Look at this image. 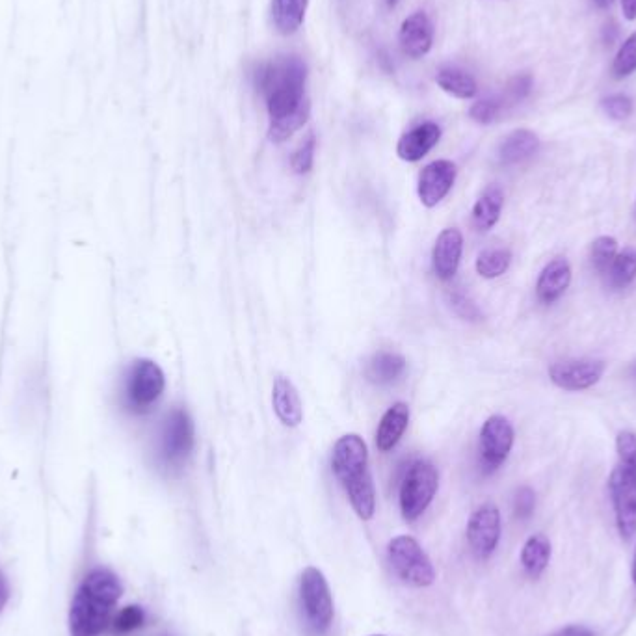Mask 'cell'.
I'll use <instances>...</instances> for the list:
<instances>
[{
  "label": "cell",
  "instance_id": "6da1fadb",
  "mask_svg": "<svg viewBox=\"0 0 636 636\" xmlns=\"http://www.w3.org/2000/svg\"><path fill=\"white\" fill-rule=\"evenodd\" d=\"M307 67L300 56H278L272 62L259 67L255 84L265 95L270 116V140L281 144L304 127L311 103L305 97Z\"/></svg>",
  "mask_w": 636,
  "mask_h": 636
},
{
  "label": "cell",
  "instance_id": "7a4b0ae2",
  "mask_svg": "<svg viewBox=\"0 0 636 636\" xmlns=\"http://www.w3.org/2000/svg\"><path fill=\"white\" fill-rule=\"evenodd\" d=\"M123 586L108 570H93L77 588L69 610L71 636H99L110 623Z\"/></svg>",
  "mask_w": 636,
  "mask_h": 636
},
{
  "label": "cell",
  "instance_id": "3957f363",
  "mask_svg": "<svg viewBox=\"0 0 636 636\" xmlns=\"http://www.w3.org/2000/svg\"><path fill=\"white\" fill-rule=\"evenodd\" d=\"M332 469L354 512L369 521L376 512V491L369 471V449L359 434H346L333 447Z\"/></svg>",
  "mask_w": 636,
  "mask_h": 636
},
{
  "label": "cell",
  "instance_id": "277c9868",
  "mask_svg": "<svg viewBox=\"0 0 636 636\" xmlns=\"http://www.w3.org/2000/svg\"><path fill=\"white\" fill-rule=\"evenodd\" d=\"M164 372L151 359H136L123 382V406L131 413H147L162 397Z\"/></svg>",
  "mask_w": 636,
  "mask_h": 636
},
{
  "label": "cell",
  "instance_id": "5b68a950",
  "mask_svg": "<svg viewBox=\"0 0 636 636\" xmlns=\"http://www.w3.org/2000/svg\"><path fill=\"white\" fill-rule=\"evenodd\" d=\"M439 488V473L434 464L417 460L411 464L400 486V512L406 521L423 516Z\"/></svg>",
  "mask_w": 636,
  "mask_h": 636
},
{
  "label": "cell",
  "instance_id": "8992f818",
  "mask_svg": "<svg viewBox=\"0 0 636 636\" xmlns=\"http://www.w3.org/2000/svg\"><path fill=\"white\" fill-rule=\"evenodd\" d=\"M389 562L406 584L424 588L436 581V570L423 547L411 536H397L389 544Z\"/></svg>",
  "mask_w": 636,
  "mask_h": 636
},
{
  "label": "cell",
  "instance_id": "52a82bcc",
  "mask_svg": "<svg viewBox=\"0 0 636 636\" xmlns=\"http://www.w3.org/2000/svg\"><path fill=\"white\" fill-rule=\"evenodd\" d=\"M300 599L311 629L322 635L333 622V597L324 573L317 568H305L300 579Z\"/></svg>",
  "mask_w": 636,
  "mask_h": 636
},
{
  "label": "cell",
  "instance_id": "ba28073f",
  "mask_svg": "<svg viewBox=\"0 0 636 636\" xmlns=\"http://www.w3.org/2000/svg\"><path fill=\"white\" fill-rule=\"evenodd\" d=\"M194 447V424L188 413L179 408L166 417L160 432V458L166 464H181Z\"/></svg>",
  "mask_w": 636,
  "mask_h": 636
},
{
  "label": "cell",
  "instance_id": "9c48e42d",
  "mask_svg": "<svg viewBox=\"0 0 636 636\" xmlns=\"http://www.w3.org/2000/svg\"><path fill=\"white\" fill-rule=\"evenodd\" d=\"M609 488L616 525L622 538L629 540L636 534V478L618 465L610 475Z\"/></svg>",
  "mask_w": 636,
  "mask_h": 636
},
{
  "label": "cell",
  "instance_id": "30bf717a",
  "mask_svg": "<svg viewBox=\"0 0 636 636\" xmlns=\"http://www.w3.org/2000/svg\"><path fill=\"white\" fill-rule=\"evenodd\" d=\"M514 439V426L506 417L491 415L490 419H486L480 430V456L488 471H493L506 462L514 447Z\"/></svg>",
  "mask_w": 636,
  "mask_h": 636
},
{
  "label": "cell",
  "instance_id": "8fae6325",
  "mask_svg": "<svg viewBox=\"0 0 636 636\" xmlns=\"http://www.w3.org/2000/svg\"><path fill=\"white\" fill-rule=\"evenodd\" d=\"M501 540V512L495 504H482L467 523V542L475 557L486 560Z\"/></svg>",
  "mask_w": 636,
  "mask_h": 636
},
{
  "label": "cell",
  "instance_id": "7c38bea8",
  "mask_svg": "<svg viewBox=\"0 0 636 636\" xmlns=\"http://www.w3.org/2000/svg\"><path fill=\"white\" fill-rule=\"evenodd\" d=\"M605 363L599 359H571L549 367L551 382L564 391L590 389L603 378Z\"/></svg>",
  "mask_w": 636,
  "mask_h": 636
},
{
  "label": "cell",
  "instance_id": "4fadbf2b",
  "mask_svg": "<svg viewBox=\"0 0 636 636\" xmlns=\"http://www.w3.org/2000/svg\"><path fill=\"white\" fill-rule=\"evenodd\" d=\"M458 168L452 160H434L428 166H424L419 173L417 194L426 209L438 207L443 199L449 196L452 186L456 183Z\"/></svg>",
  "mask_w": 636,
  "mask_h": 636
},
{
  "label": "cell",
  "instance_id": "5bb4252c",
  "mask_svg": "<svg viewBox=\"0 0 636 636\" xmlns=\"http://www.w3.org/2000/svg\"><path fill=\"white\" fill-rule=\"evenodd\" d=\"M464 252V237L456 227L443 229L432 250V268L436 276L443 281L452 279L458 272Z\"/></svg>",
  "mask_w": 636,
  "mask_h": 636
},
{
  "label": "cell",
  "instance_id": "9a60e30c",
  "mask_svg": "<svg viewBox=\"0 0 636 636\" xmlns=\"http://www.w3.org/2000/svg\"><path fill=\"white\" fill-rule=\"evenodd\" d=\"M398 41H400L402 53L413 60L423 58L424 54L430 53L434 43V25L430 17L424 12L411 14L400 27Z\"/></svg>",
  "mask_w": 636,
  "mask_h": 636
},
{
  "label": "cell",
  "instance_id": "2e32d148",
  "mask_svg": "<svg viewBox=\"0 0 636 636\" xmlns=\"http://www.w3.org/2000/svg\"><path fill=\"white\" fill-rule=\"evenodd\" d=\"M441 138V127L434 121H424L413 127L411 131L400 136L397 144V155L406 162H419L424 159Z\"/></svg>",
  "mask_w": 636,
  "mask_h": 636
},
{
  "label": "cell",
  "instance_id": "e0dca14e",
  "mask_svg": "<svg viewBox=\"0 0 636 636\" xmlns=\"http://www.w3.org/2000/svg\"><path fill=\"white\" fill-rule=\"evenodd\" d=\"M571 266L568 259L557 257L545 266L536 283V294L542 304H555L570 289Z\"/></svg>",
  "mask_w": 636,
  "mask_h": 636
},
{
  "label": "cell",
  "instance_id": "ac0fdd59",
  "mask_svg": "<svg viewBox=\"0 0 636 636\" xmlns=\"http://www.w3.org/2000/svg\"><path fill=\"white\" fill-rule=\"evenodd\" d=\"M272 406H274V411H276L281 424H285L289 428H296L304 421V408H302L298 389L285 376H278L274 382Z\"/></svg>",
  "mask_w": 636,
  "mask_h": 636
},
{
  "label": "cell",
  "instance_id": "d6986e66",
  "mask_svg": "<svg viewBox=\"0 0 636 636\" xmlns=\"http://www.w3.org/2000/svg\"><path fill=\"white\" fill-rule=\"evenodd\" d=\"M410 424V408L404 402L393 404L389 410L385 411L382 421L376 430V447L378 451H393L398 445V441L404 436L406 428Z\"/></svg>",
  "mask_w": 636,
  "mask_h": 636
},
{
  "label": "cell",
  "instance_id": "ffe728a7",
  "mask_svg": "<svg viewBox=\"0 0 636 636\" xmlns=\"http://www.w3.org/2000/svg\"><path fill=\"white\" fill-rule=\"evenodd\" d=\"M503 205V188L497 185L488 186L473 207V222L478 231H490L491 227L499 222Z\"/></svg>",
  "mask_w": 636,
  "mask_h": 636
},
{
  "label": "cell",
  "instance_id": "44dd1931",
  "mask_svg": "<svg viewBox=\"0 0 636 636\" xmlns=\"http://www.w3.org/2000/svg\"><path fill=\"white\" fill-rule=\"evenodd\" d=\"M309 0H272V21L279 34L291 36L304 25Z\"/></svg>",
  "mask_w": 636,
  "mask_h": 636
},
{
  "label": "cell",
  "instance_id": "7402d4cb",
  "mask_svg": "<svg viewBox=\"0 0 636 636\" xmlns=\"http://www.w3.org/2000/svg\"><path fill=\"white\" fill-rule=\"evenodd\" d=\"M538 147L540 140L536 134L527 129H519L504 138L503 144L499 147V159L503 164H517L530 159L538 151Z\"/></svg>",
  "mask_w": 636,
  "mask_h": 636
},
{
  "label": "cell",
  "instance_id": "603a6c76",
  "mask_svg": "<svg viewBox=\"0 0 636 636\" xmlns=\"http://www.w3.org/2000/svg\"><path fill=\"white\" fill-rule=\"evenodd\" d=\"M406 371V359L393 352H378L369 361L367 378L372 384L389 385L397 382L398 378Z\"/></svg>",
  "mask_w": 636,
  "mask_h": 636
},
{
  "label": "cell",
  "instance_id": "cb8c5ba5",
  "mask_svg": "<svg viewBox=\"0 0 636 636\" xmlns=\"http://www.w3.org/2000/svg\"><path fill=\"white\" fill-rule=\"evenodd\" d=\"M439 88L458 99H473L478 92L477 80L460 67H441L436 77Z\"/></svg>",
  "mask_w": 636,
  "mask_h": 636
},
{
  "label": "cell",
  "instance_id": "d4e9b609",
  "mask_svg": "<svg viewBox=\"0 0 636 636\" xmlns=\"http://www.w3.org/2000/svg\"><path fill=\"white\" fill-rule=\"evenodd\" d=\"M549 558H551V544L544 534L530 536L521 551V564H523V570L527 571V575L532 579L540 577L549 564Z\"/></svg>",
  "mask_w": 636,
  "mask_h": 636
},
{
  "label": "cell",
  "instance_id": "484cf974",
  "mask_svg": "<svg viewBox=\"0 0 636 636\" xmlns=\"http://www.w3.org/2000/svg\"><path fill=\"white\" fill-rule=\"evenodd\" d=\"M607 276L614 289L629 287L636 279V248H625L623 252H618Z\"/></svg>",
  "mask_w": 636,
  "mask_h": 636
},
{
  "label": "cell",
  "instance_id": "4316f807",
  "mask_svg": "<svg viewBox=\"0 0 636 636\" xmlns=\"http://www.w3.org/2000/svg\"><path fill=\"white\" fill-rule=\"evenodd\" d=\"M512 253L506 248H491L478 253L477 272L484 279L501 278L510 268Z\"/></svg>",
  "mask_w": 636,
  "mask_h": 636
},
{
  "label": "cell",
  "instance_id": "83f0119b",
  "mask_svg": "<svg viewBox=\"0 0 636 636\" xmlns=\"http://www.w3.org/2000/svg\"><path fill=\"white\" fill-rule=\"evenodd\" d=\"M590 255H592V265L597 272L607 276L610 266L618 255V240L614 237H599V239L594 240Z\"/></svg>",
  "mask_w": 636,
  "mask_h": 636
},
{
  "label": "cell",
  "instance_id": "f1b7e54d",
  "mask_svg": "<svg viewBox=\"0 0 636 636\" xmlns=\"http://www.w3.org/2000/svg\"><path fill=\"white\" fill-rule=\"evenodd\" d=\"M636 71V32L623 41L620 51L614 58L612 73L616 79H625Z\"/></svg>",
  "mask_w": 636,
  "mask_h": 636
},
{
  "label": "cell",
  "instance_id": "f546056e",
  "mask_svg": "<svg viewBox=\"0 0 636 636\" xmlns=\"http://www.w3.org/2000/svg\"><path fill=\"white\" fill-rule=\"evenodd\" d=\"M616 451L622 460V465L636 478V434L623 430L616 438Z\"/></svg>",
  "mask_w": 636,
  "mask_h": 636
},
{
  "label": "cell",
  "instance_id": "4dcf8cb0",
  "mask_svg": "<svg viewBox=\"0 0 636 636\" xmlns=\"http://www.w3.org/2000/svg\"><path fill=\"white\" fill-rule=\"evenodd\" d=\"M315 149H317V140L315 134H309L302 146L294 151L291 157L292 170L300 175L311 172L313 162H315Z\"/></svg>",
  "mask_w": 636,
  "mask_h": 636
},
{
  "label": "cell",
  "instance_id": "1f68e13d",
  "mask_svg": "<svg viewBox=\"0 0 636 636\" xmlns=\"http://www.w3.org/2000/svg\"><path fill=\"white\" fill-rule=\"evenodd\" d=\"M601 106L605 110V114L612 120H627L633 114V101L631 97L623 95V93H614L601 101Z\"/></svg>",
  "mask_w": 636,
  "mask_h": 636
},
{
  "label": "cell",
  "instance_id": "d6a6232c",
  "mask_svg": "<svg viewBox=\"0 0 636 636\" xmlns=\"http://www.w3.org/2000/svg\"><path fill=\"white\" fill-rule=\"evenodd\" d=\"M501 110H503V103L499 99H480L475 105L471 106L469 116L477 123L488 125L491 121L499 118Z\"/></svg>",
  "mask_w": 636,
  "mask_h": 636
},
{
  "label": "cell",
  "instance_id": "836d02e7",
  "mask_svg": "<svg viewBox=\"0 0 636 636\" xmlns=\"http://www.w3.org/2000/svg\"><path fill=\"white\" fill-rule=\"evenodd\" d=\"M144 610L140 609V607H136V605H131V607H125V609L121 610L120 614H118V618H116V622H114V627H116V631H120V633H129V631H134V629H138V627H142V623H144Z\"/></svg>",
  "mask_w": 636,
  "mask_h": 636
},
{
  "label": "cell",
  "instance_id": "e575fe53",
  "mask_svg": "<svg viewBox=\"0 0 636 636\" xmlns=\"http://www.w3.org/2000/svg\"><path fill=\"white\" fill-rule=\"evenodd\" d=\"M451 305L452 309H454V313H456L458 317L464 318V320L475 322V320H480V317H482V313H480L477 304H475L471 298H467L462 292H454V294H452Z\"/></svg>",
  "mask_w": 636,
  "mask_h": 636
},
{
  "label": "cell",
  "instance_id": "d590c367",
  "mask_svg": "<svg viewBox=\"0 0 636 636\" xmlns=\"http://www.w3.org/2000/svg\"><path fill=\"white\" fill-rule=\"evenodd\" d=\"M536 506V495L530 488H519L514 497V512L519 519H529Z\"/></svg>",
  "mask_w": 636,
  "mask_h": 636
},
{
  "label": "cell",
  "instance_id": "8d00e7d4",
  "mask_svg": "<svg viewBox=\"0 0 636 636\" xmlns=\"http://www.w3.org/2000/svg\"><path fill=\"white\" fill-rule=\"evenodd\" d=\"M532 88V77L530 75H517L516 79L508 84V99L510 101H523Z\"/></svg>",
  "mask_w": 636,
  "mask_h": 636
},
{
  "label": "cell",
  "instance_id": "74e56055",
  "mask_svg": "<svg viewBox=\"0 0 636 636\" xmlns=\"http://www.w3.org/2000/svg\"><path fill=\"white\" fill-rule=\"evenodd\" d=\"M551 636H596V633L584 625H568Z\"/></svg>",
  "mask_w": 636,
  "mask_h": 636
},
{
  "label": "cell",
  "instance_id": "f35d334b",
  "mask_svg": "<svg viewBox=\"0 0 636 636\" xmlns=\"http://www.w3.org/2000/svg\"><path fill=\"white\" fill-rule=\"evenodd\" d=\"M8 601H10V584H8L6 575L0 570V614H2V610L6 609Z\"/></svg>",
  "mask_w": 636,
  "mask_h": 636
},
{
  "label": "cell",
  "instance_id": "ab89813d",
  "mask_svg": "<svg viewBox=\"0 0 636 636\" xmlns=\"http://www.w3.org/2000/svg\"><path fill=\"white\" fill-rule=\"evenodd\" d=\"M623 15L627 21L636 19V0H622Z\"/></svg>",
  "mask_w": 636,
  "mask_h": 636
},
{
  "label": "cell",
  "instance_id": "60d3db41",
  "mask_svg": "<svg viewBox=\"0 0 636 636\" xmlns=\"http://www.w3.org/2000/svg\"><path fill=\"white\" fill-rule=\"evenodd\" d=\"M592 4L596 6L597 10H607L614 4V0H592Z\"/></svg>",
  "mask_w": 636,
  "mask_h": 636
},
{
  "label": "cell",
  "instance_id": "b9f144b4",
  "mask_svg": "<svg viewBox=\"0 0 636 636\" xmlns=\"http://www.w3.org/2000/svg\"><path fill=\"white\" fill-rule=\"evenodd\" d=\"M385 2H387V6H389V8H395L398 4V0H385Z\"/></svg>",
  "mask_w": 636,
  "mask_h": 636
},
{
  "label": "cell",
  "instance_id": "7bdbcfd3",
  "mask_svg": "<svg viewBox=\"0 0 636 636\" xmlns=\"http://www.w3.org/2000/svg\"><path fill=\"white\" fill-rule=\"evenodd\" d=\"M633 581L636 584V553H635V562H633Z\"/></svg>",
  "mask_w": 636,
  "mask_h": 636
},
{
  "label": "cell",
  "instance_id": "ee69618b",
  "mask_svg": "<svg viewBox=\"0 0 636 636\" xmlns=\"http://www.w3.org/2000/svg\"><path fill=\"white\" fill-rule=\"evenodd\" d=\"M633 374H635L636 376V363H635V367H633Z\"/></svg>",
  "mask_w": 636,
  "mask_h": 636
},
{
  "label": "cell",
  "instance_id": "f6af8a7d",
  "mask_svg": "<svg viewBox=\"0 0 636 636\" xmlns=\"http://www.w3.org/2000/svg\"><path fill=\"white\" fill-rule=\"evenodd\" d=\"M371 636H385V635H371Z\"/></svg>",
  "mask_w": 636,
  "mask_h": 636
}]
</instances>
